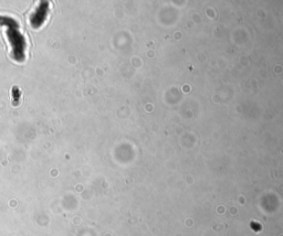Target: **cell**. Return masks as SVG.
<instances>
[{
	"instance_id": "6da1fadb",
	"label": "cell",
	"mask_w": 283,
	"mask_h": 236,
	"mask_svg": "<svg viewBox=\"0 0 283 236\" xmlns=\"http://www.w3.org/2000/svg\"><path fill=\"white\" fill-rule=\"evenodd\" d=\"M0 25H5L7 28L6 35L11 45L12 58L17 61H23L26 57V40L22 33L19 31L18 23L12 18L0 16Z\"/></svg>"
},
{
	"instance_id": "7a4b0ae2",
	"label": "cell",
	"mask_w": 283,
	"mask_h": 236,
	"mask_svg": "<svg viewBox=\"0 0 283 236\" xmlns=\"http://www.w3.org/2000/svg\"><path fill=\"white\" fill-rule=\"evenodd\" d=\"M49 8H50V4L46 2H42L39 5L37 10L33 12V15L30 18V22L33 28H39L40 25L43 24L46 17H48Z\"/></svg>"
},
{
	"instance_id": "3957f363",
	"label": "cell",
	"mask_w": 283,
	"mask_h": 236,
	"mask_svg": "<svg viewBox=\"0 0 283 236\" xmlns=\"http://www.w3.org/2000/svg\"><path fill=\"white\" fill-rule=\"evenodd\" d=\"M11 94H12V105L17 106L19 104L20 97H21V92H20V90L17 86H15V87H12Z\"/></svg>"
}]
</instances>
